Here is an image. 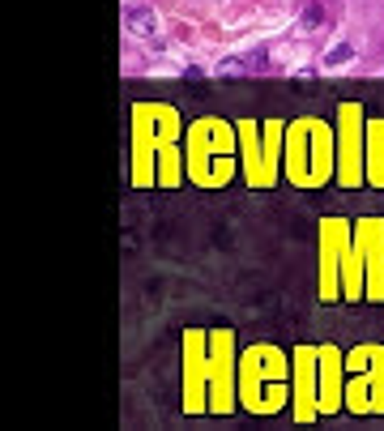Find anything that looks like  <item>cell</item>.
Instances as JSON below:
<instances>
[{"label": "cell", "instance_id": "obj_4", "mask_svg": "<svg viewBox=\"0 0 384 431\" xmlns=\"http://www.w3.org/2000/svg\"><path fill=\"white\" fill-rule=\"evenodd\" d=\"M218 73H222V77H239V73H244V60H222Z\"/></svg>", "mask_w": 384, "mask_h": 431}, {"label": "cell", "instance_id": "obj_1", "mask_svg": "<svg viewBox=\"0 0 384 431\" xmlns=\"http://www.w3.org/2000/svg\"><path fill=\"white\" fill-rule=\"evenodd\" d=\"M124 21H128V30H133L137 39H145V43H154V47H163V39H158V17H154L149 9H128Z\"/></svg>", "mask_w": 384, "mask_h": 431}, {"label": "cell", "instance_id": "obj_2", "mask_svg": "<svg viewBox=\"0 0 384 431\" xmlns=\"http://www.w3.org/2000/svg\"><path fill=\"white\" fill-rule=\"evenodd\" d=\"M346 60H354V47H350V43H342V47H333V52L324 56V68H333V64H346Z\"/></svg>", "mask_w": 384, "mask_h": 431}, {"label": "cell", "instance_id": "obj_3", "mask_svg": "<svg viewBox=\"0 0 384 431\" xmlns=\"http://www.w3.org/2000/svg\"><path fill=\"white\" fill-rule=\"evenodd\" d=\"M320 21H324V9H320V5H312V9L303 13V26H307V30H312V26H320Z\"/></svg>", "mask_w": 384, "mask_h": 431}]
</instances>
